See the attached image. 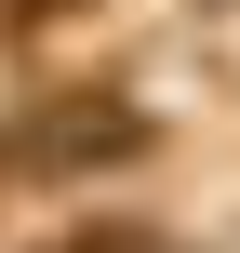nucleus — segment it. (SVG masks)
<instances>
[{"label": "nucleus", "instance_id": "2", "mask_svg": "<svg viewBox=\"0 0 240 253\" xmlns=\"http://www.w3.org/2000/svg\"><path fill=\"white\" fill-rule=\"evenodd\" d=\"M27 253H187L160 213H80V227H53V240H27Z\"/></svg>", "mask_w": 240, "mask_h": 253}, {"label": "nucleus", "instance_id": "3", "mask_svg": "<svg viewBox=\"0 0 240 253\" xmlns=\"http://www.w3.org/2000/svg\"><path fill=\"white\" fill-rule=\"evenodd\" d=\"M67 13H94V0H0V40H40V27H67Z\"/></svg>", "mask_w": 240, "mask_h": 253}, {"label": "nucleus", "instance_id": "1", "mask_svg": "<svg viewBox=\"0 0 240 253\" xmlns=\"http://www.w3.org/2000/svg\"><path fill=\"white\" fill-rule=\"evenodd\" d=\"M160 160V107L134 93H40L0 120V187H107Z\"/></svg>", "mask_w": 240, "mask_h": 253}]
</instances>
